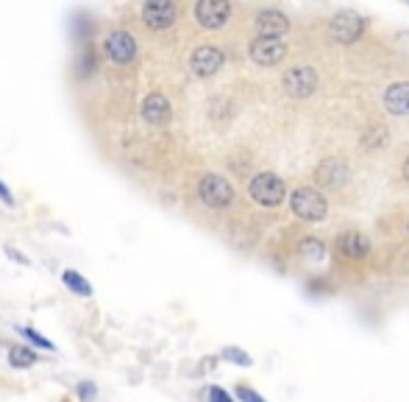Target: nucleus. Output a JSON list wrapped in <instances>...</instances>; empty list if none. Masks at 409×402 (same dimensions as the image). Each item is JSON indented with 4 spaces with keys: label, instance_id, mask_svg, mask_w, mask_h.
Returning a JSON list of instances; mask_svg holds the SVG:
<instances>
[{
    "label": "nucleus",
    "instance_id": "6e6552de",
    "mask_svg": "<svg viewBox=\"0 0 409 402\" xmlns=\"http://www.w3.org/2000/svg\"><path fill=\"white\" fill-rule=\"evenodd\" d=\"M254 25H256V34L265 36V39H282V36L290 31V20H287V14L279 11V8H262V11L256 14Z\"/></svg>",
    "mask_w": 409,
    "mask_h": 402
},
{
    "label": "nucleus",
    "instance_id": "4be33fe9",
    "mask_svg": "<svg viewBox=\"0 0 409 402\" xmlns=\"http://www.w3.org/2000/svg\"><path fill=\"white\" fill-rule=\"evenodd\" d=\"M209 402H234V400H231V397H228L223 389L212 386V389H209Z\"/></svg>",
    "mask_w": 409,
    "mask_h": 402
},
{
    "label": "nucleus",
    "instance_id": "aec40b11",
    "mask_svg": "<svg viewBox=\"0 0 409 402\" xmlns=\"http://www.w3.org/2000/svg\"><path fill=\"white\" fill-rule=\"evenodd\" d=\"M382 142H387V132H382V129H373L370 137H365V148H376Z\"/></svg>",
    "mask_w": 409,
    "mask_h": 402
},
{
    "label": "nucleus",
    "instance_id": "5701e85b",
    "mask_svg": "<svg viewBox=\"0 0 409 402\" xmlns=\"http://www.w3.org/2000/svg\"><path fill=\"white\" fill-rule=\"evenodd\" d=\"M0 201L6 204V207H14V196H11V190L6 187V182L0 179Z\"/></svg>",
    "mask_w": 409,
    "mask_h": 402
},
{
    "label": "nucleus",
    "instance_id": "423d86ee",
    "mask_svg": "<svg viewBox=\"0 0 409 402\" xmlns=\"http://www.w3.org/2000/svg\"><path fill=\"white\" fill-rule=\"evenodd\" d=\"M282 84H284V93L290 98H309L317 90V73L309 65H296L284 73Z\"/></svg>",
    "mask_w": 409,
    "mask_h": 402
},
{
    "label": "nucleus",
    "instance_id": "f257e3e1",
    "mask_svg": "<svg viewBox=\"0 0 409 402\" xmlns=\"http://www.w3.org/2000/svg\"><path fill=\"white\" fill-rule=\"evenodd\" d=\"M198 199L204 201L209 210H226L234 201V187L226 176L220 173H206L198 182Z\"/></svg>",
    "mask_w": 409,
    "mask_h": 402
},
{
    "label": "nucleus",
    "instance_id": "f03ea898",
    "mask_svg": "<svg viewBox=\"0 0 409 402\" xmlns=\"http://www.w3.org/2000/svg\"><path fill=\"white\" fill-rule=\"evenodd\" d=\"M290 210H293L298 218H304V221H323L326 213H328V201H326V196H323L320 190H314V187H298V190H293V196H290Z\"/></svg>",
    "mask_w": 409,
    "mask_h": 402
},
{
    "label": "nucleus",
    "instance_id": "b1692460",
    "mask_svg": "<svg viewBox=\"0 0 409 402\" xmlns=\"http://www.w3.org/2000/svg\"><path fill=\"white\" fill-rule=\"evenodd\" d=\"M6 257H8V260H14V263H22V266H28V257H25L22 252H14L11 246H6Z\"/></svg>",
    "mask_w": 409,
    "mask_h": 402
},
{
    "label": "nucleus",
    "instance_id": "4468645a",
    "mask_svg": "<svg viewBox=\"0 0 409 402\" xmlns=\"http://www.w3.org/2000/svg\"><path fill=\"white\" fill-rule=\"evenodd\" d=\"M384 107L390 115H409V81H398V84L387 87Z\"/></svg>",
    "mask_w": 409,
    "mask_h": 402
},
{
    "label": "nucleus",
    "instance_id": "ddd939ff",
    "mask_svg": "<svg viewBox=\"0 0 409 402\" xmlns=\"http://www.w3.org/2000/svg\"><path fill=\"white\" fill-rule=\"evenodd\" d=\"M314 176H317V182H320L323 187L340 190V187H345V185H348L351 170H348V165H345V162H340V159H334V156H331V159H323V162L317 165Z\"/></svg>",
    "mask_w": 409,
    "mask_h": 402
},
{
    "label": "nucleus",
    "instance_id": "0eeeda50",
    "mask_svg": "<svg viewBox=\"0 0 409 402\" xmlns=\"http://www.w3.org/2000/svg\"><path fill=\"white\" fill-rule=\"evenodd\" d=\"M142 22L151 28V31H165V28H170L173 22H176V17H179V11H176V6L170 3V0H148L145 6H142Z\"/></svg>",
    "mask_w": 409,
    "mask_h": 402
},
{
    "label": "nucleus",
    "instance_id": "a211bd4d",
    "mask_svg": "<svg viewBox=\"0 0 409 402\" xmlns=\"http://www.w3.org/2000/svg\"><path fill=\"white\" fill-rule=\"evenodd\" d=\"M20 335H25L31 344H36V347H39V349H45V352H53V349H56V347H53V344H50L42 333H36L34 327H20Z\"/></svg>",
    "mask_w": 409,
    "mask_h": 402
},
{
    "label": "nucleus",
    "instance_id": "6ab92c4d",
    "mask_svg": "<svg viewBox=\"0 0 409 402\" xmlns=\"http://www.w3.org/2000/svg\"><path fill=\"white\" fill-rule=\"evenodd\" d=\"M223 358H226V361H231V363H240V366H251V358H248L242 349H237V347L223 349Z\"/></svg>",
    "mask_w": 409,
    "mask_h": 402
},
{
    "label": "nucleus",
    "instance_id": "412c9836",
    "mask_svg": "<svg viewBox=\"0 0 409 402\" xmlns=\"http://www.w3.org/2000/svg\"><path fill=\"white\" fill-rule=\"evenodd\" d=\"M237 397H240L242 402H265L256 391H254V389H248V386H240V389H237Z\"/></svg>",
    "mask_w": 409,
    "mask_h": 402
},
{
    "label": "nucleus",
    "instance_id": "7ed1b4c3",
    "mask_svg": "<svg viewBox=\"0 0 409 402\" xmlns=\"http://www.w3.org/2000/svg\"><path fill=\"white\" fill-rule=\"evenodd\" d=\"M248 190H251V199L262 207H279L287 196V187L276 173H256L251 179Z\"/></svg>",
    "mask_w": 409,
    "mask_h": 402
},
{
    "label": "nucleus",
    "instance_id": "20e7f679",
    "mask_svg": "<svg viewBox=\"0 0 409 402\" xmlns=\"http://www.w3.org/2000/svg\"><path fill=\"white\" fill-rule=\"evenodd\" d=\"M103 53L114 62V65H128L134 62L137 56V36L125 28H117V31H109L106 39H103Z\"/></svg>",
    "mask_w": 409,
    "mask_h": 402
},
{
    "label": "nucleus",
    "instance_id": "2eb2a0df",
    "mask_svg": "<svg viewBox=\"0 0 409 402\" xmlns=\"http://www.w3.org/2000/svg\"><path fill=\"white\" fill-rule=\"evenodd\" d=\"M337 246H340V252H342V255H348V257H354V260H359V257H365V255L370 252L368 238H365L362 232H356V229L342 232V235L337 238Z\"/></svg>",
    "mask_w": 409,
    "mask_h": 402
},
{
    "label": "nucleus",
    "instance_id": "dca6fc26",
    "mask_svg": "<svg viewBox=\"0 0 409 402\" xmlns=\"http://www.w3.org/2000/svg\"><path fill=\"white\" fill-rule=\"evenodd\" d=\"M62 282H64L67 290H73L76 296H92V285H90V279H84L78 271H62Z\"/></svg>",
    "mask_w": 409,
    "mask_h": 402
},
{
    "label": "nucleus",
    "instance_id": "39448f33",
    "mask_svg": "<svg viewBox=\"0 0 409 402\" xmlns=\"http://www.w3.org/2000/svg\"><path fill=\"white\" fill-rule=\"evenodd\" d=\"M362 17L354 11H340L328 20V36L340 45H354L362 36Z\"/></svg>",
    "mask_w": 409,
    "mask_h": 402
},
{
    "label": "nucleus",
    "instance_id": "1a4fd4ad",
    "mask_svg": "<svg viewBox=\"0 0 409 402\" xmlns=\"http://www.w3.org/2000/svg\"><path fill=\"white\" fill-rule=\"evenodd\" d=\"M223 62H226V53H223L220 48H214V45H201V48H195L193 56H190V67H193V73L201 76V79L214 76V73L223 67Z\"/></svg>",
    "mask_w": 409,
    "mask_h": 402
},
{
    "label": "nucleus",
    "instance_id": "a878e982",
    "mask_svg": "<svg viewBox=\"0 0 409 402\" xmlns=\"http://www.w3.org/2000/svg\"><path fill=\"white\" fill-rule=\"evenodd\" d=\"M401 170H404V179L409 182V156H407V162H404V168H401Z\"/></svg>",
    "mask_w": 409,
    "mask_h": 402
},
{
    "label": "nucleus",
    "instance_id": "9d476101",
    "mask_svg": "<svg viewBox=\"0 0 409 402\" xmlns=\"http://www.w3.org/2000/svg\"><path fill=\"white\" fill-rule=\"evenodd\" d=\"M231 17V6L226 0H201L195 3V20L201 22V28H223Z\"/></svg>",
    "mask_w": 409,
    "mask_h": 402
},
{
    "label": "nucleus",
    "instance_id": "f3484780",
    "mask_svg": "<svg viewBox=\"0 0 409 402\" xmlns=\"http://www.w3.org/2000/svg\"><path fill=\"white\" fill-rule=\"evenodd\" d=\"M8 363H11L14 369H28V366L36 363V352L28 349V347H11V349H8Z\"/></svg>",
    "mask_w": 409,
    "mask_h": 402
},
{
    "label": "nucleus",
    "instance_id": "393cba45",
    "mask_svg": "<svg viewBox=\"0 0 409 402\" xmlns=\"http://www.w3.org/2000/svg\"><path fill=\"white\" fill-rule=\"evenodd\" d=\"M78 394H81V400H90V397L95 394V386H92V383H87V386L81 383V386H78Z\"/></svg>",
    "mask_w": 409,
    "mask_h": 402
},
{
    "label": "nucleus",
    "instance_id": "9b49d317",
    "mask_svg": "<svg viewBox=\"0 0 409 402\" xmlns=\"http://www.w3.org/2000/svg\"><path fill=\"white\" fill-rule=\"evenodd\" d=\"M251 59L262 67H270V65H279L284 56H287V45L282 39H265V36H256L248 48Z\"/></svg>",
    "mask_w": 409,
    "mask_h": 402
},
{
    "label": "nucleus",
    "instance_id": "f8f14e48",
    "mask_svg": "<svg viewBox=\"0 0 409 402\" xmlns=\"http://www.w3.org/2000/svg\"><path fill=\"white\" fill-rule=\"evenodd\" d=\"M139 115H142V121L148 126H167V121L173 115V107H170V101L162 93H151V95L142 98Z\"/></svg>",
    "mask_w": 409,
    "mask_h": 402
}]
</instances>
